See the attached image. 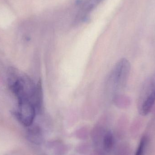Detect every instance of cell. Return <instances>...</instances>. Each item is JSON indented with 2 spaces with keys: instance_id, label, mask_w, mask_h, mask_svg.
Returning a JSON list of instances; mask_svg holds the SVG:
<instances>
[{
  "instance_id": "3957f363",
  "label": "cell",
  "mask_w": 155,
  "mask_h": 155,
  "mask_svg": "<svg viewBox=\"0 0 155 155\" xmlns=\"http://www.w3.org/2000/svg\"><path fill=\"white\" fill-rule=\"evenodd\" d=\"M28 138L30 141L36 144H40L42 140L41 132L39 127H33L29 129Z\"/></svg>"
},
{
  "instance_id": "6da1fadb",
  "label": "cell",
  "mask_w": 155,
  "mask_h": 155,
  "mask_svg": "<svg viewBox=\"0 0 155 155\" xmlns=\"http://www.w3.org/2000/svg\"><path fill=\"white\" fill-rule=\"evenodd\" d=\"M155 104V73L147 78L141 87L137 99V109L140 114L146 116Z\"/></svg>"
},
{
  "instance_id": "5b68a950",
  "label": "cell",
  "mask_w": 155,
  "mask_h": 155,
  "mask_svg": "<svg viewBox=\"0 0 155 155\" xmlns=\"http://www.w3.org/2000/svg\"><path fill=\"white\" fill-rule=\"evenodd\" d=\"M148 143V138L144 136L141 139L135 155H144Z\"/></svg>"
},
{
  "instance_id": "7a4b0ae2",
  "label": "cell",
  "mask_w": 155,
  "mask_h": 155,
  "mask_svg": "<svg viewBox=\"0 0 155 155\" xmlns=\"http://www.w3.org/2000/svg\"><path fill=\"white\" fill-rule=\"evenodd\" d=\"M131 65L129 61L123 58L116 64L110 76V82L115 93L125 87L130 74Z\"/></svg>"
},
{
  "instance_id": "277c9868",
  "label": "cell",
  "mask_w": 155,
  "mask_h": 155,
  "mask_svg": "<svg viewBox=\"0 0 155 155\" xmlns=\"http://www.w3.org/2000/svg\"><path fill=\"white\" fill-rule=\"evenodd\" d=\"M103 144L105 150L109 151L113 148L114 144V138L113 134L111 132H107L103 139Z\"/></svg>"
}]
</instances>
